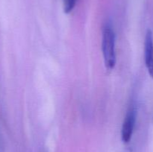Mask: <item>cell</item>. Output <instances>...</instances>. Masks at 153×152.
I'll return each mask as SVG.
<instances>
[{"label": "cell", "instance_id": "obj_4", "mask_svg": "<svg viewBox=\"0 0 153 152\" xmlns=\"http://www.w3.org/2000/svg\"><path fill=\"white\" fill-rule=\"evenodd\" d=\"M77 0H64V10L66 13H69L73 10Z\"/></svg>", "mask_w": 153, "mask_h": 152}, {"label": "cell", "instance_id": "obj_3", "mask_svg": "<svg viewBox=\"0 0 153 152\" xmlns=\"http://www.w3.org/2000/svg\"><path fill=\"white\" fill-rule=\"evenodd\" d=\"M144 58L148 72L153 78V35L150 30H148L145 37Z\"/></svg>", "mask_w": 153, "mask_h": 152}, {"label": "cell", "instance_id": "obj_2", "mask_svg": "<svg viewBox=\"0 0 153 152\" xmlns=\"http://www.w3.org/2000/svg\"><path fill=\"white\" fill-rule=\"evenodd\" d=\"M136 122V110L134 107H130L124 119L123 124L121 131V137L124 142H128L130 141L134 131Z\"/></svg>", "mask_w": 153, "mask_h": 152}, {"label": "cell", "instance_id": "obj_1", "mask_svg": "<svg viewBox=\"0 0 153 152\" xmlns=\"http://www.w3.org/2000/svg\"><path fill=\"white\" fill-rule=\"evenodd\" d=\"M102 49L106 68L110 70L112 69L116 64L115 33L111 24L109 22L103 28Z\"/></svg>", "mask_w": 153, "mask_h": 152}]
</instances>
